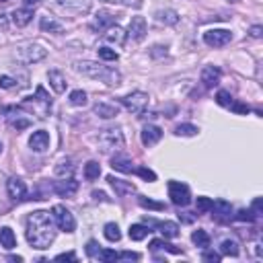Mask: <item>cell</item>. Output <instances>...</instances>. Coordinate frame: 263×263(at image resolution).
Returning <instances> with one entry per match:
<instances>
[{
	"label": "cell",
	"mask_w": 263,
	"mask_h": 263,
	"mask_svg": "<svg viewBox=\"0 0 263 263\" xmlns=\"http://www.w3.org/2000/svg\"><path fill=\"white\" fill-rule=\"evenodd\" d=\"M70 103L74 105V107H84L86 105V93L84 91H72L70 93Z\"/></svg>",
	"instance_id": "d590c367"
},
{
	"label": "cell",
	"mask_w": 263,
	"mask_h": 263,
	"mask_svg": "<svg viewBox=\"0 0 263 263\" xmlns=\"http://www.w3.org/2000/svg\"><path fill=\"white\" fill-rule=\"evenodd\" d=\"M212 200L210 197H197V202H195V208H197V212L200 214H206V212H210L212 210Z\"/></svg>",
	"instance_id": "8d00e7d4"
},
{
	"label": "cell",
	"mask_w": 263,
	"mask_h": 263,
	"mask_svg": "<svg viewBox=\"0 0 263 263\" xmlns=\"http://www.w3.org/2000/svg\"><path fill=\"white\" fill-rule=\"evenodd\" d=\"M212 212H214V218L216 220H228L230 218V214H232V206L228 204V202H224V200H218V202H214L212 204Z\"/></svg>",
	"instance_id": "d6986e66"
},
{
	"label": "cell",
	"mask_w": 263,
	"mask_h": 263,
	"mask_svg": "<svg viewBox=\"0 0 263 263\" xmlns=\"http://www.w3.org/2000/svg\"><path fill=\"white\" fill-rule=\"evenodd\" d=\"M251 212H253L255 216H259V214H261V197H257V200L253 202V208H251Z\"/></svg>",
	"instance_id": "db71d44e"
},
{
	"label": "cell",
	"mask_w": 263,
	"mask_h": 263,
	"mask_svg": "<svg viewBox=\"0 0 263 263\" xmlns=\"http://www.w3.org/2000/svg\"><path fill=\"white\" fill-rule=\"evenodd\" d=\"M148 101H150V97L142 91H136V93H129V95L121 97V103L129 113H144V109L148 107Z\"/></svg>",
	"instance_id": "5b68a950"
},
{
	"label": "cell",
	"mask_w": 263,
	"mask_h": 263,
	"mask_svg": "<svg viewBox=\"0 0 263 263\" xmlns=\"http://www.w3.org/2000/svg\"><path fill=\"white\" fill-rule=\"evenodd\" d=\"M220 259H222L220 253H214V251H206V253H204V261H214V263H218Z\"/></svg>",
	"instance_id": "f907efd6"
},
{
	"label": "cell",
	"mask_w": 263,
	"mask_h": 263,
	"mask_svg": "<svg viewBox=\"0 0 263 263\" xmlns=\"http://www.w3.org/2000/svg\"><path fill=\"white\" fill-rule=\"evenodd\" d=\"M0 3H7V0H0Z\"/></svg>",
	"instance_id": "94428289"
},
{
	"label": "cell",
	"mask_w": 263,
	"mask_h": 263,
	"mask_svg": "<svg viewBox=\"0 0 263 263\" xmlns=\"http://www.w3.org/2000/svg\"><path fill=\"white\" fill-rule=\"evenodd\" d=\"M157 21L163 25H177L179 23V13L173 11V9H165V11H159L157 15Z\"/></svg>",
	"instance_id": "d4e9b609"
},
{
	"label": "cell",
	"mask_w": 263,
	"mask_h": 263,
	"mask_svg": "<svg viewBox=\"0 0 263 263\" xmlns=\"http://www.w3.org/2000/svg\"><path fill=\"white\" fill-rule=\"evenodd\" d=\"M56 259H58V261H76V255H74V253H62V255H58Z\"/></svg>",
	"instance_id": "f5cc1de1"
},
{
	"label": "cell",
	"mask_w": 263,
	"mask_h": 263,
	"mask_svg": "<svg viewBox=\"0 0 263 263\" xmlns=\"http://www.w3.org/2000/svg\"><path fill=\"white\" fill-rule=\"evenodd\" d=\"M56 238V220L48 210L31 212L27 218V240L33 249H48Z\"/></svg>",
	"instance_id": "6da1fadb"
},
{
	"label": "cell",
	"mask_w": 263,
	"mask_h": 263,
	"mask_svg": "<svg viewBox=\"0 0 263 263\" xmlns=\"http://www.w3.org/2000/svg\"><path fill=\"white\" fill-rule=\"evenodd\" d=\"M15 84H17V80H15L13 76H9V74L0 76V89H13Z\"/></svg>",
	"instance_id": "7dc6e473"
},
{
	"label": "cell",
	"mask_w": 263,
	"mask_h": 263,
	"mask_svg": "<svg viewBox=\"0 0 263 263\" xmlns=\"http://www.w3.org/2000/svg\"><path fill=\"white\" fill-rule=\"evenodd\" d=\"M140 206L142 208H148V210H165V204H161V202H155V200H148V197H140Z\"/></svg>",
	"instance_id": "f35d334b"
},
{
	"label": "cell",
	"mask_w": 263,
	"mask_h": 263,
	"mask_svg": "<svg viewBox=\"0 0 263 263\" xmlns=\"http://www.w3.org/2000/svg\"><path fill=\"white\" fill-rule=\"evenodd\" d=\"M150 56H152V58L167 56V48H165V46H155V48H152V52H150Z\"/></svg>",
	"instance_id": "816d5d0a"
},
{
	"label": "cell",
	"mask_w": 263,
	"mask_h": 263,
	"mask_svg": "<svg viewBox=\"0 0 263 263\" xmlns=\"http://www.w3.org/2000/svg\"><path fill=\"white\" fill-rule=\"evenodd\" d=\"M228 109H232L234 113H240V115H247V113H249V107L243 105V103H236V101H232V105H230Z\"/></svg>",
	"instance_id": "c3c4849f"
},
{
	"label": "cell",
	"mask_w": 263,
	"mask_h": 263,
	"mask_svg": "<svg viewBox=\"0 0 263 263\" xmlns=\"http://www.w3.org/2000/svg\"><path fill=\"white\" fill-rule=\"evenodd\" d=\"M99 175H101V165L97 161H89V163L84 165V177L89 179V181L99 179Z\"/></svg>",
	"instance_id": "1f68e13d"
},
{
	"label": "cell",
	"mask_w": 263,
	"mask_h": 263,
	"mask_svg": "<svg viewBox=\"0 0 263 263\" xmlns=\"http://www.w3.org/2000/svg\"><path fill=\"white\" fill-rule=\"evenodd\" d=\"M97 259H101V261H117V253L111 251V249H101Z\"/></svg>",
	"instance_id": "ee69618b"
},
{
	"label": "cell",
	"mask_w": 263,
	"mask_h": 263,
	"mask_svg": "<svg viewBox=\"0 0 263 263\" xmlns=\"http://www.w3.org/2000/svg\"><path fill=\"white\" fill-rule=\"evenodd\" d=\"M161 138H163V129L159 125H152V123L144 125V129H142V144L144 146H155L157 142H161Z\"/></svg>",
	"instance_id": "2e32d148"
},
{
	"label": "cell",
	"mask_w": 263,
	"mask_h": 263,
	"mask_svg": "<svg viewBox=\"0 0 263 263\" xmlns=\"http://www.w3.org/2000/svg\"><path fill=\"white\" fill-rule=\"evenodd\" d=\"M97 52H99V58L105 60V62H115V60L119 58L115 50H109V48H99Z\"/></svg>",
	"instance_id": "74e56055"
},
{
	"label": "cell",
	"mask_w": 263,
	"mask_h": 263,
	"mask_svg": "<svg viewBox=\"0 0 263 263\" xmlns=\"http://www.w3.org/2000/svg\"><path fill=\"white\" fill-rule=\"evenodd\" d=\"M93 197H95V200H107L103 191H93Z\"/></svg>",
	"instance_id": "6f0895ef"
},
{
	"label": "cell",
	"mask_w": 263,
	"mask_h": 263,
	"mask_svg": "<svg viewBox=\"0 0 263 263\" xmlns=\"http://www.w3.org/2000/svg\"><path fill=\"white\" fill-rule=\"evenodd\" d=\"M191 240H193V245H195V247H200V249H206V247H210V234H208L206 230H202V228L193 230V234H191Z\"/></svg>",
	"instance_id": "f1b7e54d"
},
{
	"label": "cell",
	"mask_w": 263,
	"mask_h": 263,
	"mask_svg": "<svg viewBox=\"0 0 263 263\" xmlns=\"http://www.w3.org/2000/svg\"><path fill=\"white\" fill-rule=\"evenodd\" d=\"M48 80H50V86L58 95H62L66 91V78H64V74L60 70H50L48 72Z\"/></svg>",
	"instance_id": "cb8c5ba5"
},
{
	"label": "cell",
	"mask_w": 263,
	"mask_h": 263,
	"mask_svg": "<svg viewBox=\"0 0 263 263\" xmlns=\"http://www.w3.org/2000/svg\"><path fill=\"white\" fill-rule=\"evenodd\" d=\"M5 113H7V119H9L11 127H15L17 132H19V129H25V127L31 125V119L21 113V109H19V107H7V109H5Z\"/></svg>",
	"instance_id": "9c48e42d"
},
{
	"label": "cell",
	"mask_w": 263,
	"mask_h": 263,
	"mask_svg": "<svg viewBox=\"0 0 263 263\" xmlns=\"http://www.w3.org/2000/svg\"><path fill=\"white\" fill-rule=\"evenodd\" d=\"M72 171H74V167H72V163H60L58 167H56V175L58 177H66V175H72Z\"/></svg>",
	"instance_id": "ab89813d"
},
{
	"label": "cell",
	"mask_w": 263,
	"mask_h": 263,
	"mask_svg": "<svg viewBox=\"0 0 263 263\" xmlns=\"http://www.w3.org/2000/svg\"><path fill=\"white\" fill-rule=\"evenodd\" d=\"M103 37H105V41H109V43H117V46H123L127 33H125L121 27L113 25V27H109V29L103 33Z\"/></svg>",
	"instance_id": "44dd1931"
},
{
	"label": "cell",
	"mask_w": 263,
	"mask_h": 263,
	"mask_svg": "<svg viewBox=\"0 0 263 263\" xmlns=\"http://www.w3.org/2000/svg\"><path fill=\"white\" fill-rule=\"evenodd\" d=\"M99 251H101V245L97 243V240H89V243H86V255L89 257H97Z\"/></svg>",
	"instance_id": "bcb514c9"
},
{
	"label": "cell",
	"mask_w": 263,
	"mask_h": 263,
	"mask_svg": "<svg viewBox=\"0 0 263 263\" xmlns=\"http://www.w3.org/2000/svg\"><path fill=\"white\" fill-rule=\"evenodd\" d=\"M232 33L228 29H210L204 33V41L210 48H224L226 43H230Z\"/></svg>",
	"instance_id": "52a82bcc"
},
{
	"label": "cell",
	"mask_w": 263,
	"mask_h": 263,
	"mask_svg": "<svg viewBox=\"0 0 263 263\" xmlns=\"http://www.w3.org/2000/svg\"><path fill=\"white\" fill-rule=\"evenodd\" d=\"M216 101H218V105H222V107H230L232 105V97H230L228 91H218Z\"/></svg>",
	"instance_id": "60d3db41"
},
{
	"label": "cell",
	"mask_w": 263,
	"mask_h": 263,
	"mask_svg": "<svg viewBox=\"0 0 263 263\" xmlns=\"http://www.w3.org/2000/svg\"><path fill=\"white\" fill-rule=\"evenodd\" d=\"M74 70L82 76H89L93 80H99V82H105L109 86H117L121 82V74L111 68V66H105V64H99V62H91V60H78L74 62Z\"/></svg>",
	"instance_id": "7a4b0ae2"
},
{
	"label": "cell",
	"mask_w": 263,
	"mask_h": 263,
	"mask_svg": "<svg viewBox=\"0 0 263 263\" xmlns=\"http://www.w3.org/2000/svg\"><path fill=\"white\" fill-rule=\"evenodd\" d=\"M148 226H155L159 228V232L165 236V238H175V236H179V226L175 224V222H159V220H148Z\"/></svg>",
	"instance_id": "ac0fdd59"
},
{
	"label": "cell",
	"mask_w": 263,
	"mask_h": 263,
	"mask_svg": "<svg viewBox=\"0 0 263 263\" xmlns=\"http://www.w3.org/2000/svg\"><path fill=\"white\" fill-rule=\"evenodd\" d=\"M0 152H3V142H0Z\"/></svg>",
	"instance_id": "680465c9"
},
{
	"label": "cell",
	"mask_w": 263,
	"mask_h": 263,
	"mask_svg": "<svg viewBox=\"0 0 263 263\" xmlns=\"http://www.w3.org/2000/svg\"><path fill=\"white\" fill-rule=\"evenodd\" d=\"M111 167L115 171H119V173H134L136 171L134 163H132L129 159H125V157H113L111 159Z\"/></svg>",
	"instance_id": "83f0119b"
},
{
	"label": "cell",
	"mask_w": 263,
	"mask_h": 263,
	"mask_svg": "<svg viewBox=\"0 0 263 263\" xmlns=\"http://www.w3.org/2000/svg\"><path fill=\"white\" fill-rule=\"evenodd\" d=\"M220 76H222V70L218 66H206L202 70V82L206 89H214V86L220 82Z\"/></svg>",
	"instance_id": "9a60e30c"
},
{
	"label": "cell",
	"mask_w": 263,
	"mask_h": 263,
	"mask_svg": "<svg viewBox=\"0 0 263 263\" xmlns=\"http://www.w3.org/2000/svg\"><path fill=\"white\" fill-rule=\"evenodd\" d=\"M115 25V17L111 13H107V11H99L95 15V19L91 21V29L97 31V33H105L109 27H113Z\"/></svg>",
	"instance_id": "30bf717a"
},
{
	"label": "cell",
	"mask_w": 263,
	"mask_h": 263,
	"mask_svg": "<svg viewBox=\"0 0 263 263\" xmlns=\"http://www.w3.org/2000/svg\"><path fill=\"white\" fill-rule=\"evenodd\" d=\"M230 3H238V0H230Z\"/></svg>",
	"instance_id": "91938a15"
},
{
	"label": "cell",
	"mask_w": 263,
	"mask_h": 263,
	"mask_svg": "<svg viewBox=\"0 0 263 263\" xmlns=\"http://www.w3.org/2000/svg\"><path fill=\"white\" fill-rule=\"evenodd\" d=\"M125 144L123 134L119 127H107L99 134V146L103 152H113V150H121Z\"/></svg>",
	"instance_id": "3957f363"
},
{
	"label": "cell",
	"mask_w": 263,
	"mask_h": 263,
	"mask_svg": "<svg viewBox=\"0 0 263 263\" xmlns=\"http://www.w3.org/2000/svg\"><path fill=\"white\" fill-rule=\"evenodd\" d=\"M169 197H171V202L179 208H185L191 204V191L181 181H169Z\"/></svg>",
	"instance_id": "277c9868"
},
{
	"label": "cell",
	"mask_w": 263,
	"mask_h": 263,
	"mask_svg": "<svg viewBox=\"0 0 263 263\" xmlns=\"http://www.w3.org/2000/svg\"><path fill=\"white\" fill-rule=\"evenodd\" d=\"M197 132L200 129H197L193 123H179L177 127H175V134L177 136H195Z\"/></svg>",
	"instance_id": "e575fe53"
},
{
	"label": "cell",
	"mask_w": 263,
	"mask_h": 263,
	"mask_svg": "<svg viewBox=\"0 0 263 263\" xmlns=\"http://www.w3.org/2000/svg\"><path fill=\"white\" fill-rule=\"evenodd\" d=\"M105 3L123 5V7H134V9H140V7H142V0H105Z\"/></svg>",
	"instance_id": "f6af8a7d"
},
{
	"label": "cell",
	"mask_w": 263,
	"mask_h": 263,
	"mask_svg": "<svg viewBox=\"0 0 263 263\" xmlns=\"http://www.w3.org/2000/svg\"><path fill=\"white\" fill-rule=\"evenodd\" d=\"M23 5H25L27 9H35V7L41 5V0H23Z\"/></svg>",
	"instance_id": "11a10c76"
},
{
	"label": "cell",
	"mask_w": 263,
	"mask_h": 263,
	"mask_svg": "<svg viewBox=\"0 0 263 263\" xmlns=\"http://www.w3.org/2000/svg\"><path fill=\"white\" fill-rule=\"evenodd\" d=\"M127 35L134 41H142L146 37V19L144 17H132L129 27H127Z\"/></svg>",
	"instance_id": "4fadbf2b"
},
{
	"label": "cell",
	"mask_w": 263,
	"mask_h": 263,
	"mask_svg": "<svg viewBox=\"0 0 263 263\" xmlns=\"http://www.w3.org/2000/svg\"><path fill=\"white\" fill-rule=\"evenodd\" d=\"M95 115L103 117V119H113L119 115V109L115 105H109V103H97L95 105Z\"/></svg>",
	"instance_id": "603a6c76"
},
{
	"label": "cell",
	"mask_w": 263,
	"mask_h": 263,
	"mask_svg": "<svg viewBox=\"0 0 263 263\" xmlns=\"http://www.w3.org/2000/svg\"><path fill=\"white\" fill-rule=\"evenodd\" d=\"M136 173L140 175L142 179H146V181H150V183H152V181H157V175H155V171H150V169H146V167H138V169H136Z\"/></svg>",
	"instance_id": "b9f144b4"
},
{
	"label": "cell",
	"mask_w": 263,
	"mask_h": 263,
	"mask_svg": "<svg viewBox=\"0 0 263 263\" xmlns=\"http://www.w3.org/2000/svg\"><path fill=\"white\" fill-rule=\"evenodd\" d=\"M0 247H5L7 251H11V249L17 247V236H15V232L9 226L0 228Z\"/></svg>",
	"instance_id": "4316f807"
},
{
	"label": "cell",
	"mask_w": 263,
	"mask_h": 263,
	"mask_svg": "<svg viewBox=\"0 0 263 263\" xmlns=\"http://www.w3.org/2000/svg\"><path fill=\"white\" fill-rule=\"evenodd\" d=\"M39 27H41V31H46V33H54V35L64 33L62 23H58V21H56V19H52V17H43V19H41V23H39Z\"/></svg>",
	"instance_id": "484cf974"
},
{
	"label": "cell",
	"mask_w": 263,
	"mask_h": 263,
	"mask_svg": "<svg viewBox=\"0 0 263 263\" xmlns=\"http://www.w3.org/2000/svg\"><path fill=\"white\" fill-rule=\"evenodd\" d=\"M105 238L107 240H111V243H117V240L121 238V232H119V226L115 222H107L105 224Z\"/></svg>",
	"instance_id": "d6a6232c"
},
{
	"label": "cell",
	"mask_w": 263,
	"mask_h": 263,
	"mask_svg": "<svg viewBox=\"0 0 263 263\" xmlns=\"http://www.w3.org/2000/svg\"><path fill=\"white\" fill-rule=\"evenodd\" d=\"M238 243L234 238H224L222 243H220V253L222 255H230V257H236L238 255Z\"/></svg>",
	"instance_id": "f546056e"
},
{
	"label": "cell",
	"mask_w": 263,
	"mask_h": 263,
	"mask_svg": "<svg viewBox=\"0 0 263 263\" xmlns=\"http://www.w3.org/2000/svg\"><path fill=\"white\" fill-rule=\"evenodd\" d=\"M123 259V261H138L140 255L138 253H132V251H123V253H117V261Z\"/></svg>",
	"instance_id": "681fc988"
},
{
	"label": "cell",
	"mask_w": 263,
	"mask_h": 263,
	"mask_svg": "<svg viewBox=\"0 0 263 263\" xmlns=\"http://www.w3.org/2000/svg\"><path fill=\"white\" fill-rule=\"evenodd\" d=\"M19 56L23 58L27 64H31V62H39V60H43V58L48 56V52L43 50L41 46H37V43H31V46L21 48V50H19Z\"/></svg>",
	"instance_id": "8fae6325"
},
{
	"label": "cell",
	"mask_w": 263,
	"mask_h": 263,
	"mask_svg": "<svg viewBox=\"0 0 263 263\" xmlns=\"http://www.w3.org/2000/svg\"><path fill=\"white\" fill-rule=\"evenodd\" d=\"M150 249H152V251L163 249V251H169V253H173V255H179V253H181V249H177L175 245L167 243V240H152V243H150Z\"/></svg>",
	"instance_id": "836d02e7"
},
{
	"label": "cell",
	"mask_w": 263,
	"mask_h": 263,
	"mask_svg": "<svg viewBox=\"0 0 263 263\" xmlns=\"http://www.w3.org/2000/svg\"><path fill=\"white\" fill-rule=\"evenodd\" d=\"M255 218H257V216H255L251 210H238V212H236V220H240V222H253Z\"/></svg>",
	"instance_id": "7bdbcfd3"
},
{
	"label": "cell",
	"mask_w": 263,
	"mask_h": 263,
	"mask_svg": "<svg viewBox=\"0 0 263 263\" xmlns=\"http://www.w3.org/2000/svg\"><path fill=\"white\" fill-rule=\"evenodd\" d=\"M148 226H144V224H132L129 226V230H127V234H129V238L132 240H144L146 236H148Z\"/></svg>",
	"instance_id": "4dcf8cb0"
},
{
	"label": "cell",
	"mask_w": 263,
	"mask_h": 263,
	"mask_svg": "<svg viewBox=\"0 0 263 263\" xmlns=\"http://www.w3.org/2000/svg\"><path fill=\"white\" fill-rule=\"evenodd\" d=\"M11 19H13V23L17 25V27H25V25H29L31 23V19H33V11L31 9H15L13 11V15H11Z\"/></svg>",
	"instance_id": "ffe728a7"
},
{
	"label": "cell",
	"mask_w": 263,
	"mask_h": 263,
	"mask_svg": "<svg viewBox=\"0 0 263 263\" xmlns=\"http://www.w3.org/2000/svg\"><path fill=\"white\" fill-rule=\"evenodd\" d=\"M7 189H9V195L15 202H21V200H25L27 197V185H25L23 179H19V177H11L9 183H7Z\"/></svg>",
	"instance_id": "7c38bea8"
},
{
	"label": "cell",
	"mask_w": 263,
	"mask_h": 263,
	"mask_svg": "<svg viewBox=\"0 0 263 263\" xmlns=\"http://www.w3.org/2000/svg\"><path fill=\"white\" fill-rule=\"evenodd\" d=\"M56 5L70 15H86L91 11V0H56Z\"/></svg>",
	"instance_id": "ba28073f"
},
{
	"label": "cell",
	"mask_w": 263,
	"mask_h": 263,
	"mask_svg": "<svg viewBox=\"0 0 263 263\" xmlns=\"http://www.w3.org/2000/svg\"><path fill=\"white\" fill-rule=\"evenodd\" d=\"M107 181L111 183V187L115 189V193H117V195H127V193H134V191H136V187L132 185L129 181L117 179V177H113V175H111V177H107Z\"/></svg>",
	"instance_id": "7402d4cb"
},
{
	"label": "cell",
	"mask_w": 263,
	"mask_h": 263,
	"mask_svg": "<svg viewBox=\"0 0 263 263\" xmlns=\"http://www.w3.org/2000/svg\"><path fill=\"white\" fill-rule=\"evenodd\" d=\"M54 191H56L60 197H72V195H76V191H78V181H74L72 177L64 179V181H56V183H54Z\"/></svg>",
	"instance_id": "5bb4252c"
},
{
	"label": "cell",
	"mask_w": 263,
	"mask_h": 263,
	"mask_svg": "<svg viewBox=\"0 0 263 263\" xmlns=\"http://www.w3.org/2000/svg\"><path fill=\"white\" fill-rule=\"evenodd\" d=\"M261 33H263V29H261L259 25H255V27H251V37H255V39H259V37H261Z\"/></svg>",
	"instance_id": "9f6ffc18"
},
{
	"label": "cell",
	"mask_w": 263,
	"mask_h": 263,
	"mask_svg": "<svg viewBox=\"0 0 263 263\" xmlns=\"http://www.w3.org/2000/svg\"><path fill=\"white\" fill-rule=\"evenodd\" d=\"M52 216H54V220H56V226L64 232H74L76 228V220H74V216L70 210H66L64 206H54L52 210Z\"/></svg>",
	"instance_id": "8992f818"
},
{
	"label": "cell",
	"mask_w": 263,
	"mask_h": 263,
	"mask_svg": "<svg viewBox=\"0 0 263 263\" xmlns=\"http://www.w3.org/2000/svg\"><path fill=\"white\" fill-rule=\"evenodd\" d=\"M29 146H31V150H35V152L48 150V146H50V134H48V132H43V129L33 132L31 138H29Z\"/></svg>",
	"instance_id": "e0dca14e"
}]
</instances>
